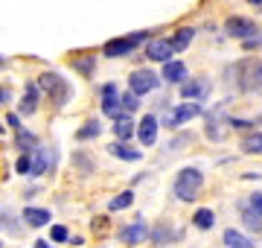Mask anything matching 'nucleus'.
Returning a JSON list of instances; mask_svg holds the SVG:
<instances>
[{
	"mask_svg": "<svg viewBox=\"0 0 262 248\" xmlns=\"http://www.w3.org/2000/svg\"><path fill=\"white\" fill-rule=\"evenodd\" d=\"M3 61H6V58H3V56H0V65H3Z\"/></svg>",
	"mask_w": 262,
	"mask_h": 248,
	"instance_id": "obj_43",
	"label": "nucleus"
},
{
	"mask_svg": "<svg viewBox=\"0 0 262 248\" xmlns=\"http://www.w3.org/2000/svg\"><path fill=\"white\" fill-rule=\"evenodd\" d=\"M50 242H53V245L70 242V228H67V225H53V228H50Z\"/></svg>",
	"mask_w": 262,
	"mask_h": 248,
	"instance_id": "obj_30",
	"label": "nucleus"
},
{
	"mask_svg": "<svg viewBox=\"0 0 262 248\" xmlns=\"http://www.w3.org/2000/svg\"><path fill=\"white\" fill-rule=\"evenodd\" d=\"M172 41H166V38H149L146 41V56L151 58V61H172Z\"/></svg>",
	"mask_w": 262,
	"mask_h": 248,
	"instance_id": "obj_16",
	"label": "nucleus"
},
{
	"mask_svg": "<svg viewBox=\"0 0 262 248\" xmlns=\"http://www.w3.org/2000/svg\"><path fill=\"white\" fill-rule=\"evenodd\" d=\"M122 114H134L137 108H140V99H137V94H122Z\"/></svg>",
	"mask_w": 262,
	"mask_h": 248,
	"instance_id": "obj_31",
	"label": "nucleus"
},
{
	"mask_svg": "<svg viewBox=\"0 0 262 248\" xmlns=\"http://www.w3.org/2000/svg\"><path fill=\"white\" fill-rule=\"evenodd\" d=\"M32 248H56V245H53V242H47V239H35V245H32Z\"/></svg>",
	"mask_w": 262,
	"mask_h": 248,
	"instance_id": "obj_40",
	"label": "nucleus"
},
{
	"mask_svg": "<svg viewBox=\"0 0 262 248\" xmlns=\"http://www.w3.org/2000/svg\"><path fill=\"white\" fill-rule=\"evenodd\" d=\"M0 248H3V242H0Z\"/></svg>",
	"mask_w": 262,
	"mask_h": 248,
	"instance_id": "obj_45",
	"label": "nucleus"
},
{
	"mask_svg": "<svg viewBox=\"0 0 262 248\" xmlns=\"http://www.w3.org/2000/svg\"><path fill=\"white\" fill-rule=\"evenodd\" d=\"M192 225H195L198 231H213L215 225V213L210 208H198L195 213H192Z\"/></svg>",
	"mask_w": 262,
	"mask_h": 248,
	"instance_id": "obj_26",
	"label": "nucleus"
},
{
	"mask_svg": "<svg viewBox=\"0 0 262 248\" xmlns=\"http://www.w3.org/2000/svg\"><path fill=\"white\" fill-rule=\"evenodd\" d=\"M15 172L18 175H29L32 172V155H20L18 161H15Z\"/></svg>",
	"mask_w": 262,
	"mask_h": 248,
	"instance_id": "obj_32",
	"label": "nucleus"
},
{
	"mask_svg": "<svg viewBox=\"0 0 262 248\" xmlns=\"http://www.w3.org/2000/svg\"><path fill=\"white\" fill-rule=\"evenodd\" d=\"M149 239L158 248H163V245H169V242H178V239H184V231H175L172 225L160 222V225H151V228H149Z\"/></svg>",
	"mask_w": 262,
	"mask_h": 248,
	"instance_id": "obj_12",
	"label": "nucleus"
},
{
	"mask_svg": "<svg viewBox=\"0 0 262 248\" xmlns=\"http://www.w3.org/2000/svg\"><path fill=\"white\" fill-rule=\"evenodd\" d=\"M38 99H41V88H38L35 82H29V85H27V94H24V99H20V108H18V114H24V117L35 114V108H38Z\"/></svg>",
	"mask_w": 262,
	"mask_h": 248,
	"instance_id": "obj_20",
	"label": "nucleus"
},
{
	"mask_svg": "<svg viewBox=\"0 0 262 248\" xmlns=\"http://www.w3.org/2000/svg\"><path fill=\"white\" fill-rule=\"evenodd\" d=\"M108 152H111L114 158H120V161H128V163L143 161V152H140V149H134V146L122 143V140H114V143H108Z\"/></svg>",
	"mask_w": 262,
	"mask_h": 248,
	"instance_id": "obj_18",
	"label": "nucleus"
},
{
	"mask_svg": "<svg viewBox=\"0 0 262 248\" xmlns=\"http://www.w3.org/2000/svg\"><path fill=\"white\" fill-rule=\"evenodd\" d=\"M38 88H41V91H50L53 99H56V105H64L67 99L73 96V88L67 85L58 73H44V76L38 79Z\"/></svg>",
	"mask_w": 262,
	"mask_h": 248,
	"instance_id": "obj_6",
	"label": "nucleus"
},
{
	"mask_svg": "<svg viewBox=\"0 0 262 248\" xmlns=\"http://www.w3.org/2000/svg\"><path fill=\"white\" fill-rule=\"evenodd\" d=\"M222 242H225L227 248H256V242H253L251 237H245L242 231H236V228H227L225 234H222Z\"/></svg>",
	"mask_w": 262,
	"mask_h": 248,
	"instance_id": "obj_23",
	"label": "nucleus"
},
{
	"mask_svg": "<svg viewBox=\"0 0 262 248\" xmlns=\"http://www.w3.org/2000/svg\"><path fill=\"white\" fill-rule=\"evenodd\" d=\"M84 239L82 237H76V234H70V245H82Z\"/></svg>",
	"mask_w": 262,
	"mask_h": 248,
	"instance_id": "obj_41",
	"label": "nucleus"
},
{
	"mask_svg": "<svg viewBox=\"0 0 262 248\" xmlns=\"http://www.w3.org/2000/svg\"><path fill=\"white\" fill-rule=\"evenodd\" d=\"M102 228H108V219H102V216L94 219V231H102Z\"/></svg>",
	"mask_w": 262,
	"mask_h": 248,
	"instance_id": "obj_39",
	"label": "nucleus"
},
{
	"mask_svg": "<svg viewBox=\"0 0 262 248\" xmlns=\"http://www.w3.org/2000/svg\"><path fill=\"white\" fill-rule=\"evenodd\" d=\"M251 120H242V117H230V129H239V132H251Z\"/></svg>",
	"mask_w": 262,
	"mask_h": 248,
	"instance_id": "obj_35",
	"label": "nucleus"
},
{
	"mask_svg": "<svg viewBox=\"0 0 262 248\" xmlns=\"http://www.w3.org/2000/svg\"><path fill=\"white\" fill-rule=\"evenodd\" d=\"M6 123H9L15 132H18V129H24V126H20V114H12V111H9V117H6Z\"/></svg>",
	"mask_w": 262,
	"mask_h": 248,
	"instance_id": "obj_37",
	"label": "nucleus"
},
{
	"mask_svg": "<svg viewBox=\"0 0 262 248\" xmlns=\"http://www.w3.org/2000/svg\"><path fill=\"white\" fill-rule=\"evenodd\" d=\"M73 161H76V167H84V172H91V170H94V163H91V155L76 152V155H73Z\"/></svg>",
	"mask_w": 262,
	"mask_h": 248,
	"instance_id": "obj_34",
	"label": "nucleus"
},
{
	"mask_svg": "<svg viewBox=\"0 0 262 248\" xmlns=\"http://www.w3.org/2000/svg\"><path fill=\"white\" fill-rule=\"evenodd\" d=\"M230 82H233L242 94H256L262 91V58L248 56L230 67Z\"/></svg>",
	"mask_w": 262,
	"mask_h": 248,
	"instance_id": "obj_1",
	"label": "nucleus"
},
{
	"mask_svg": "<svg viewBox=\"0 0 262 248\" xmlns=\"http://www.w3.org/2000/svg\"><path fill=\"white\" fill-rule=\"evenodd\" d=\"M239 219L245 222V228H248V231L262 234V216L251 208V204H248V201H239Z\"/></svg>",
	"mask_w": 262,
	"mask_h": 248,
	"instance_id": "obj_22",
	"label": "nucleus"
},
{
	"mask_svg": "<svg viewBox=\"0 0 262 248\" xmlns=\"http://www.w3.org/2000/svg\"><path fill=\"white\" fill-rule=\"evenodd\" d=\"M192 38H195V27H181V29H175V35H172V50L175 53H184V50L192 44Z\"/></svg>",
	"mask_w": 262,
	"mask_h": 248,
	"instance_id": "obj_25",
	"label": "nucleus"
},
{
	"mask_svg": "<svg viewBox=\"0 0 262 248\" xmlns=\"http://www.w3.org/2000/svg\"><path fill=\"white\" fill-rule=\"evenodd\" d=\"M239 152L242 155H262V132H256V129L245 132L242 140H239Z\"/></svg>",
	"mask_w": 262,
	"mask_h": 248,
	"instance_id": "obj_19",
	"label": "nucleus"
},
{
	"mask_svg": "<svg viewBox=\"0 0 262 248\" xmlns=\"http://www.w3.org/2000/svg\"><path fill=\"white\" fill-rule=\"evenodd\" d=\"M73 67L82 73V76H94L96 70V58L94 56H82V58H73Z\"/></svg>",
	"mask_w": 262,
	"mask_h": 248,
	"instance_id": "obj_29",
	"label": "nucleus"
},
{
	"mask_svg": "<svg viewBox=\"0 0 262 248\" xmlns=\"http://www.w3.org/2000/svg\"><path fill=\"white\" fill-rule=\"evenodd\" d=\"M189 140H192V134H178V137H172V140H169V149H172V152H178V149H184V143H189Z\"/></svg>",
	"mask_w": 262,
	"mask_h": 248,
	"instance_id": "obj_33",
	"label": "nucleus"
},
{
	"mask_svg": "<svg viewBox=\"0 0 262 248\" xmlns=\"http://www.w3.org/2000/svg\"><path fill=\"white\" fill-rule=\"evenodd\" d=\"M225 29H227V35H230V38H239V41H248V38L262 35L259 27H256L251 18H242V15H230V18L225 20Z\"/></svg>",
	"mask_w": 262,
	"mask_h": 248,
	"instance_id": "obj_7",
	"label": "nucleus"
},
{
	"mask_svg": "<svg viewBox=\"0 0 262 248\" xmlns=\"http://www.w3.org/2000/svg\"><path fill=\"white\" fill-rule=\"evenodd\" d=\"M262 44V35H256V38H248V41H242V47H245V53H251V50H256Z\"/></svg>",
	"mask_w": 262,
	"mask_h": 248,
	"instance_id": "obj_36",
	"label": "nucleus"
},
{
	"mask_svg": "<svg viewBox=\"0 0 262 248\" xmlns=\"http://www.w3.org/2000/svg\"><path fill=\"white\" fill-rule=\"evenodd\" d=\"M114 134H117V140H122V143H128L131 137L137 134V123L131 120V114H122L120 120H114Z\"/></svg>",
	"mask_w": 262,
	"mask_h": 248,
	"instance_id": "obj_21",
	"label": "nucleus"
},
{
	"mask_svg": "<svg viewBox=\"0 0 262 248\" xmlns=\"http://www.w3.org/2000/svg\"><path fill=\"white\" fill-rule=\"evenodd\" d=\"M225 123H230V117H222V108L210 111V114L204 117V134H207V140L222 143V140H225Z\"/></svg>",
	"mask_w": 262,
	"mask_h": 248,
	"instance_id": "obj_10",
	"label": "nucleus"
},
{
	"mask_svg": "<svg viewBox=\"0 0 262 248\" xmlns=\"http://www.w3.org/2000/svg\"><path fill=\"white\" fill-rule=\"evenodd\" d=\"M0 134H3V126H0Z\"/></svg>",
	"mask_w": 262,
	"mask_h": 248,
	"instance_id": "obj_44",
	"label": "nucleus"
},
{
	"mask_svg": "<svg viewBox=\"0 0 262 248\" xmlns=\"http://www.w3.org/2000/svg\"><path fill=\"white\" fill-rule=\"evenodd\" d=\"M149 38H151L149 32H134V35H122V38H111V41H105L102 53H105L108 58L128 56V53H134V50H137V44H140V41H149Z\"/></svg>",
	"mask_w": 262,
	"mask_h": 248,
	"instance_id": "obj_3",
	"label": "nucleus"
},
{
	"mask_svg": "<svg viewBox=\"0 0 262 248\" xmlns=\"http://www.w3.org/2000/svg\"><path fill=\"white\" fill-rule=\"evenodd\" d=\"M158 85H160V76L155 70H134L128 76L131 94H137V96H146V94H151V91H158Z\"/></svg>",
	"mask_w": 262,
	"mask_h": 248,
	"instance_id": "obj_9",
	"label": "nucleus"
},
{
	"mask_svg": "<svg viewBox=\"0 0 262 248\" xmlns=\"http://www.w3.org/2000/svg\"><path fill=\"white\" fill-rule=\"evenodd\" d=\"M102 114L105 117H111V120H120L122 117V99H120V94H117V85H108L102 88Z\"/></svg>",
	"mask_w": 262,
	"mask_h": 248,
	"instance_id": "obj_11",
	"label": "nucleus"
},
{
	"mask_svg": "<svg viewBox=\"0 0 262 248\" xmlns=\"http://www.w3.org/2000/svg\"><path fill=\"white\" fill-rule=\"evenodd\" d=\"M251 6H256V9H262V0H248Z\"/></svg>",
	"mask_w": 262,
	"mask_h": 248,
	"instance_id": "obj_42",
	"label": "nucleus"
},
{
	"mask_svg": "<svg viewBox=\"0 0 262 248\" xmlns=\"http://www.w3.org/2000/svg\"><path fill=\"white\" fill-rule=\"evenodd\" d=\"M259 123H262V120H259Z\"/></svg>",
	"mask_w": 262,
	"mask_h": 248,
	"instance_id": "obj_46",
	"label": "nucleus"
},
{
	"mask_svg": "<svg viewBox=\"0 0 262 248\" xmlns=\"http://www.w3.org/2000/svg\"><path fill=\"white\" fill-rule=\"evenodd\" d=\"M201 114H204L201 102H181L163 117V126H169V129H181L184 123H189V120H195V117H201Z\"/></svg>",
	"mask_w": 262,
	"mask_h": 248,
	"instance_id": "obj_4",
	"label": "nucleus"
},
{
	"mask_svg": "<svg viewBox=\"0 0 262 248\" xmlns=\"http://www.w3.org/2000/svg\"><path fill=\"white\" fill-rule=\"evenodd\" d=\"M146 239H149V225L143 219L131 222V225H125V228L120 231V242H125V245H140Z\"/></svg>",
	"mask_w": 262,
	"mask_h": 248,
	"instance_id": "obj_14",
	"label": "nucleus"
},
{
	"mask_svg": "<svg viewBox=\"0 0 262 248\" xmlns=\"http://www.w3.org/2000/svg\"><path fill=\"white\" fill-rule=\"evenodd\" d=\"M15 146H18L20 149V155H32L38 149V137L32 132H27V129H18V132H15Z\"/></svg>",
	"mask_w": 262,
	"mask_h": 248,
	"instance_id": "obj_24",
	"label": "nucleus"
},
{
	"mask_svg": "<svg viewBox=\"0 0 262 248\" xmlns=\"http://www.w3.org/2000/svg\"><path fill=\"white\" fill-rule=\"evenodd\" d=\"M99 134H102V123H99V120H88V123L76 132V140H79V143H82V140H96Z\"/></svg>",
	"mask_w": 262,
	"mask_h": 248,
	"instance_id": "obj_27",
	"label": "nucleus"
},
{
	"mask_svg": "<svg viewBox=\"0 0 262 248\" xmlns=\"http://www.w3.org/2000/svg\"><path fill=\"white\" fill-rule=\"evenodd\" d=\"M160 79H163V82H172V85H184V82H187V65L178 61V58H175V61H166Z\"/></svg>",
	"mask_w": 262,
	"mask_h": 248,
	"instance_id": "obj_17",
	"label": "nucleus"
},
{
	"mask_svg": "<svg viewBox=\"0 0 262 248\" xmlns=\"http://www.w3.org/2000/svg\"><path fill=\"white\" fill-rule=\"evenodd\" d=\"M58 163V149L56 146H38L35 152H32V178H38V175H47V172L56 170Z\"/></svg>",
	"mask_w": 262,
	"mask_h": 248,
	"instance_id": "obj_5",
	"label": "nucleus"
},
{
	"mask_svg": "<svg viewBox=\"0 0 262 248\" xmlns=\"http://www.w3.org/2000/svg\"><path fill=\"white\" fill-rule=\"evenodd\" d=\"M131 204H134V190H122L108 201V210H111V213H120V210L131 208Z\"/></svg>",
	"mask_w": 262,
	"mask_h": 248,
	"instance_id": "obj_28",
	"label": "nucleus"
},
{
	"mask_svg": "<svg viewBox=\"0 0 262 248\" xmlns=\"http://www.w3.org/2000/svg\"><path fill=\"white\" fill-rule=\"evenodd\" d=\"M20 222H24L27 228H44V225L53 222V213H50V208H35V204H29V208H24V213H20Z\"/></svg>",
	"mask_w": 262,
	"mask_h": 248,
	"instance_id": "obj_13",
	"label": "nucleus"
},
{
	"mask_svg": "<svg viewBox=\"0 0 262 248\" xmlns=\"http://www.w3.org/2000/svg\"><path fill=\"white\" fill-rule=\"evenodd\" d=\"M213 91V82L207 76H195V79H187L184 85H181V99L184 102H204L207 96Z\"/></svg>",
	"mask_w": 262,
	"mask_h": 248,
	"instance_id": "obj_8",
	"label": "nucleus"
},
{
	"mask_svg": "<svg viewBox=\"0 0 262 248\" xmlns=\"http://www.w3.org/2000/svg\"><path fill=\"white\" fill-rule=\"evenodd\" d=\"M9 99H12V91L9 88H0V105H6Z\"/></svg>",
	"mask_w": 262,
	"mask_h": 248,
	"instance_id": "obj_38",
	"label": "nucleus"
},
{
	"mask_svg": "<svg viewBox=\"0 0 262 248\" xmlns=\"http://www.w3.org/2000/svg\"><path fill=\"white\" fill-rule=\"evenodd\" d=\"M201 187H204V172L198 167H184V170H178L175 181H172V196L189 204V201H198Z\"/></svg>",
	"mask_w": 262,
	"mask_h": 248,
	"instance_id": "obj_2",
	"label": "nucleus"
},
{
	"mask_svg": "<svg viewBox=\"0 0 262 248\" xmlns=\"http://www.w3.org/2000/svg\"><path fill=\"white\" fill-rule=\"evenodd\" d=\"M158 129H160V120L155 114H146L137 123V137H140L143 146H155L158 143Z\"/></svg>",
	"mask_w": 262,
	"mask_h": 248,
	"instance_id": "obj_15",
	"label": "nucleus"
}]
</instances>
